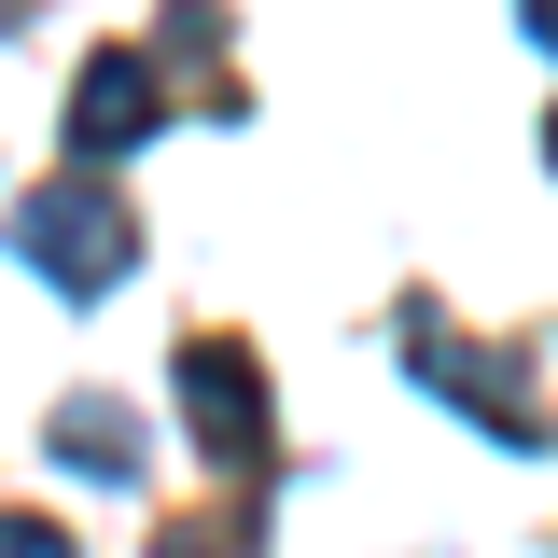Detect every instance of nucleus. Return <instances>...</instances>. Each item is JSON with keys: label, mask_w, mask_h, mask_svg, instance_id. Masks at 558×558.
Here are the masks:
<instances>
[{"label": "nucleus", "mask_w": 558, "mask_h": 558, "mask_svg": "<svg viewBox=\"0 0 558 558\" xmlns=\"http://www.w3.org/2000/svg\"><path fill=\"white\" fill-rule=\"evenodd\" d=\"M154 112H168V57H98V70H84V98H70V154L112 168Z\"/></svg>", "instance_id": "7ed1b4c3"}, {"label": "nucleus", "mask_w": 558, "mask_h": 558, "mask_svg": "<svg viewBox=\"0 0 558 558\" xmlns=\"http://www.w3.org/2000/svg\"><path fill=\"white\" fill-rule=\"evenodd\" d=\"M182 418H196V447L223 475H252V461H266V363L238 336H196L182 349Z\"/></svg>", "instance_id": "f03ea898"}, {"label": "nucleus", "mask_w": 558, "mask_h": 558, "mask_svg": "<svg viewBox=\"0 0 558 558\" xmlns=\"http://www.w3.org/2000/svg\"><path fill=\"white\" fill-rule=\"evenodd\" d=\"M0 558H70V531H57V517H14V502H0Z\"/></svg>", "instance_id": "39448f33"}, {"label": "nucleus", "mask_w": 558, "mask_h": 558, "mask_svg": "<svg viewBox=\"0 0 558 558\" xmlns=\"http://www.w3.org/2000/svg\"><path fill=\"white\" fill-rule=\"evenodd\" d=\"M43 447H57L70 475L126 488L140 475V405H126V391H57V433H43Z\"/></svg>", "instance_id": "20e7f679"}, {"label": "nucleus", "mask_w": 558, "mask_h": 558, "mask_svg": "<svg viewBox=\"0 0 558 558\" xmlns=\"http://www.w3.org/2000/svg\"><path fill=\"white\" fill-rule=\"evenodd\" d=\"M14 238H28V266L57 279V293H112V279L140 266V223H126V196H112L98 168H70L57 196H28Z\"/></svg>", "instance_id": "f257e3e1"}]
</instances>
